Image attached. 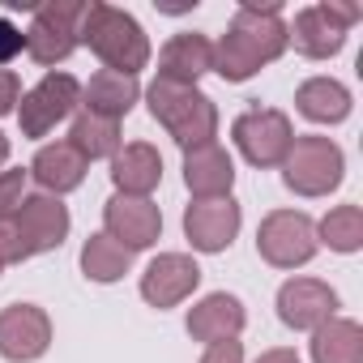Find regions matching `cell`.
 Masks as SVG:
<instances>
[{
    "label": "cell",
    "instance_id": "cell-1",
    "mask_svg": "<svg viewBox=\"0 0 363 363\" xmlns=\"http://www.w3.org/2000/svg\"><path fill=\"white\" fill-rule=\"evenodd\" d=\"M286 52V22L282 5H240L231 18V30L214 43V73L223 82H248L265 65H274Z\"/></svg>",
    "mask_w": 363,
    "mask_h": 363
},
{
    "label": "cell",
    "instance_id": "cell-2",
    "mask_svg": "<svg viewBox=\"0 0 363 363\" xmlns=\"http://www.w3.org/2000/svg\"><path fill=\"white\" fill-rule=\"evenodd\" d=\"M77 43H86L111 73L124 77H137L150 65V35L128 9L107 5V0H86L77 22Z\"/></svg>",
    "mask_w": 363,
    "mask_h": 363
},
{
    "label": "cell",
    "instance_id": "cell-3",
    "mask_svg": "<svg viewBox=\"0 0 363 363\" xmlns=\"http://www.w3.org/2000/svg\"><path fill=\"white\" fill-rule=\"evenodd\" d=\"M145 103H150V116L184 150H197L218 137V107L197 86H175V82L154 77V86L145 90Z\"/></svg>",
    "mask_w": 363,
    "mask_h": 363
},
{
    "label": "cell",
    "instance_id": "cell-4",
    "mask_svg": "<svg viewBox=\"0 0 363 363\" xmlns=\"http://www.w3.org/2000/svg\"><path fill=\"white\" fill-rule=\"evenodd\" d=\"M346 175V154L333 137L308 133L295 137L286 158H282V179L295 197H329Z\"/></svg>",
    "mask_w": 363,
    "mask_h": 363
},
{
    "label": "cell",
    "instance_id": "cell-5",
    "mask_svg": "<svg viewBox=\"0 0 363 363\" xmlns=\"http://www.w3.org/2000/svg\"><path fill=\"white\" fill-rule=\"evenodd\" d=\"M359 5H333V0H320V5H308L295 13V22L286 26V43H295L299 56L308 60H329L346 48V30L359 22Z\"/></svg>",
    "mask_w": 363,
    "mask_h": 363
},
{
    "label": "cell",
    "instance_id": "cell-6",
    "mask_svg": "<svg viewBox=\"0 0 363 363\" xmlns=\"http://www.w3.org/2000/svg\"><path fill=\"white\" fill-rule=\"evenodd\" d=\"M82 9H86V0H48V5H35V18L26 26V56L43 69L69 60L77 52Z\"/></svg>",
    "mask_w": 363,
    "mask_h": 363
},
{
    "label": "cell",
    "instance_id": "cell-7",
    "mask_svg": "<svg viewBox=\"0 0 363 363\" xmlns=\"http://www.w3.org/2000/svg\"><path fill=\"white\" fill-rule=\"evenodd\" d=\"M316 223L303 210H274L257 227V252L274 269H299L316 257Z\"/></svg>",
    "mask_w": 363,
    "mask_h": 363
},
{
    "label": "cell",
    "instance_id": "cell-8",
    "mask_svg": "<svg viewBox=\"0 0 363 363\" xmlns=\"http://www.w3.org/2000/svg\"><path fill=\"white\" fill-rule=\"evenodd\" d=\"M82 103V82L73 73H56L48 69L39 86H30L18 103V124L22 137H48L56 124H65Z\"/></svg>",
    "mask_w": 363,
    "mask_h": 363
},
{
    "label": "cell",
    "instance_id": "cell-9",
    "mask_svg": "<svg viewBox=\"0 0 363 363\" xmlns=\"http://www.w3.org/2000/svg\"><path fill=\"white\" fill-rule=\"evenodd\" d=\"M231 137L252 167H282V158L295 141V128H291V116L278 107H248L235 116Z\"/></svg>",
    "mask_w": 363,
    "mask_h": 363
},
{
    "label": "cell",
    "instance_id": "cell-10",
    "mask_svg": "<svg viewBox=\"0 0 363 363\" xmlns=\"http://www.w3.org/2000/svg\"><path fill=\"white\" fill-rule=\"evenodd\" d=\"M52 346V320L39 303H9L0 312V359L35 363Z\"/></svg>",
    "mask_w": 363,
    "mask_h": 363
},
{
    "label": "cell",
    "instance_id": "cell-11",
    "mask_svg": "<svg viewBox=\"0 0 363 363\" xmlns=\"http://www.w3.org/2000/svg\"><path fill=\"white\" fill-rule=\"evenodd\" d=\"M201 286V265L189 252H158L141 274V299L150 308H175Z\"/></svg>",
    "mask_w": 363,
    "mask_h": 363
},
{
    "label": "cell",
    "instance_id": "cell-12",
    "mask_svg": "<svg viewBox=\"0 0 363 363\" xmlns=\"http://www.w3.org/2000/svg\"><path fill=\"white\" fill-rule=\"evenodd\" d=\"M103 231L137 257L141 248H150L162 235V210L150 197H124V193H116L103 206Z\"/></svg>",
    "mask_w": 363,
    "mask_h": 363
},
{
    "label": "cell",
    "instance_id": "cell-13",
    "mask_svg": "<svg viewBox=\"0 0 363 363\" xmlns=\"http://www.w3.org/2000/svg\"><path fill=\"white\" fill-rule=\"evenodd\" d=\"M240 201L235 197H210V201H193L184 210V235L197 252H227L240 235Z\"/></svg>",
    "mask_w": 363,
    "mask_h": 363
},
{
    "label": "cell",
    "instance_id": "cell-14",
    "mask_svg": "<svg viewBox=\"0 0 363 363\" xmlns=\"http://www.w3.org/2000/svg\"><path fill=\"white\" fill-rule=\"evenodd\" d=\"M278 316L286 329H320L337 316V291L320 278H291L278 286Z\"/></svg>",
    "mask_w": 363,
    "mask_h": 363
},
{
    "label": "cell",
    "instance_id": "cell-15",
    "mask_svg": "<svg viewBox=\"0 0 363 363\" xmlns=\"http://www.w3.org/2000/svg\"><path fill=\"white\" fill-rule=\"evenodd\" d=\"M206 73H214V43L197 30L171 35L167 48L158 52V77L175 86H197Z\"/></svg>",
    "mask_w": 363,
    "mask_h": 363
},
{
    "label": "cell",
    "instance_id": "cell-16",
    "mask_svg": "<svg viewBox=\"0 0 363 363\" xmlns=\"http://www.w3.org/2000/svg\"><path fill=\"white\" fill-rule=\"evenodd\" d=\"M184 184L193 193V201H210V197H231L235 184V162L218 141H206L197 150H184Z\"/></svg>",
    "mask_w": 363,
    "mask_h": 363
},
{
    "label": "cell",
    "instance_id": "cell-17",
    "mask_svg": "<svg viewBox=\"0 0 363 363\" xmlns=\"http://www.w3.org/2000/svg\"><path fill=\"white\" fill-rule=\"evenodd\" d=\"M244 320H248L244 303L235 295H227V291H214V295H206V299H197L189 308V333H193V342H206V346L240 337Z\"/></svg>",
    "mask_w": 363,
    "mask_h": 363
},
{
    "label": "cell",
    "instance_id": "cell-18",
    "mask_svg": "<svg viewBox=\"0 0 363 363\" xmlns=\"http://www.w3.org/2000/svg\"><path fill=\"white\" fill-rule=\"evenodd\" d=\"M13 218H18V227L26 231V240H30L35 252H52V248H60V244L69 240V227H73L69 206H65L60 197H48V193L26 197L22 210H18Z\"/></svg>",
    "mask_w": 363,
    "mask_h": 363
},
{
    "label": "cell",
    "instance_id": "cell-19",
    "mask_svg": "<svg viewBox=\"0 0 363 363\" xmlns=\"http://www.w3.org/2000/svg\"><path fill=\"white\" fill-rule=\"evenodd\" d=\"M162 179V154L150 141H133L120 145V154L111 158V184L124 197H150Z\"/></svg>",
    "mask_w": 363,
    "mask_h": 363
},
{
    "label": "cell",
    "instance_id": "cell-20",
    "mask_svg": "<svg viewBox=\"0 0 363 363\" xmlns=\"http://www.w3.org/2000/svg\"><path fill=\"white\" fill-rule=\"evenodd\" d=\"M86 158L69 145V141H52V145H39V154L30 158V175L39 179V189L48 197H60V193H73L82 189L86 179Z\"/></svg>",
    "mask_w": 363,
    "mask_h": 363
},
{
    "label": "cell",
    "instance_id": "cell-21",
    "mask_svg": "<svg viewBox=\"0 0 363 363\" xmlns=\"http://www.w3.org/2000/svg\"><path fill=\"white\" fill-rule=\"evenodd\" d=\"M141 99V86L137 77H124V73H111V69H99L86 86H82V107L90 116H103V120H124L133 111V103Z\"/></svg>",
    "mask_w": 363,
    "mask_h": 363
},
{
    "label": "cell",
    "instance_id": "cell-22",
    "mask_svg": "<svg viewBox=\"0 0 363 363\" xmlns=\"http://www.w3.org/2000/svg\"><path fill=\"white\" fill-rule=\"evenodd\" d=\"M295 107L303 120L312 124H342L350 116V90L337 82V77H308L299 90H295Z\"/></svg>",
    "mask_w": 363,
    "mask_h": 363
},
{
    "label": "cell",
    "instance_id": "cell-23",
    "mask_svg": "<svg viewBox=\"0 0 363 363\" xmlns=\"http://www.w3.org/2000/svg\"><path fill=\"white\" fill-rule=\"evenodd\" d=\"M312 363H363V329L359 320L333 316L312 329Z\"/></svg>",
    "mask_w": 363,
    "mask_h": 363
},
{
    "label": "cell",
    "instance_id": "cell-24",
    "mask_svg": "<svg viewBox=\"0 0 363 363\" xmlns=\"http://www.w3.org/2000/svg\"><path fill=\"white\" fill-rule=\"evenodd\" d=\"M65 141H69L86 162H94V158H116L120 145H124L120 124H116V120H103V116H90V111H77V116H73V128H69Z\"/></svg>",
    "mask_w": 363,
    "mask_h": 363
},
{
    "label": "cell",
    "instance_id": "cell-25",
    "mask_svg": "<svg viewBox=\"0 0 363 363\" xmlns=\"http://www.w3.org/2000/svg\"><path fill=\"white\" fill-rule=\"evenodd\" d=\"M128 269H133V252L124 244H116L107 231H99L82 244V274L90 282H120Z\"/></svg>",
    "mask_w": 363,
    "mask_h": 363
},
{
    "label": "cell",
    "instance_id": "cell-26",
    "mask_svg": "<svg viewBox=\"0 0 363 363\" xmlns=\"http://www.w3.org/2000/svg\"><path fill=\"white\" fill-rule=\"evenodd\" d=\"M316 244L333 252H359L363 248V210L359 206H333L316 223Z\"/></svg>",
    "mask_w": 363,
    "mask_h": 363
},
{
    "label": "cell",
    "instance_id": "cell-27",
    "mask_svg": "<svg viewBox=\"0 0 363 363\" xmlns=\"http://www.w3.org/2000/svg\"><path fill=\"white\" fill-rule=\"evenodd\" d=\"M30 257H35V248H30L26 231L18 227V218H0V265H18Z\"/></svg>",
    "mask_w": 363,
    "mask_h": 363
},
{
    "label": "cell",
    "instance_id": "cell-28",
    "mask_svg": "<svg viewBox=\"0 0 363 363\" xmlns=\"http://www.w3.org/2000/svg\"><path fill=\"white\" fill-rule=\"evenodd\" d=\"M26 175L30 171H22V167L0 171V218H13L22 210V201H26Z\"/></svg>",
    "mask_w": 363,
    "mask_h": 363
},
{
    "label": "cell",
    "instance_id": "cell-29",
    "mask_svg": "<svg viewBox=\"0 0 363 363\" xmlns=\"http://www.w3.org/2000/svg\"><path fill=\"white\" fill-rule=\"evenodd\" d=\"M22 52H26V30L13 26L9 18H0V65H9V60L22 56Z\"/></svg>",
    "mask_w": 363,
    "mask_h": 363
},
{
    "label": "cell",
    "instance_id": "cell-30",
    "mask_svg": "<svg viewBox=\"0 0 363 363\" xmlns=\"http://www.w3.org/2000/svg\"><path fill=\"white\" fill-rule=\"evenodd\" d=\"M18 103H22V77L13 69H0V116L18 111Z\"/></svg>",
    "mask_w": 363,
    "mask_h": 363
},
{
    "label": "cell",
    "instance_id": "cell-31",
    "mask_svg": "<svg viewBox=\"0 0 363 363\" xmlns=\"http://www.w3.org/2000/svg\"><path fill=\"white\" fill-rule=\"evenodd\" d=\"M201 363H244V346H240V337H231V342H214V346H206V354H201Z\"/></svg>",
    "mask_w": 363,
    "mask_h": 363
},
{
    "label": "cell",
    "instance_id": "cell-32",
    "mask_svg": "<svg viewBox=\"0 0 363 363\" xmlns=\"http://www.w3.org/2000/svg\"><path fill=\"white\" fill-rule=\"evenodd\" d=\"M257 363H299V354H295L291 346H278V350H265Z\"/></svg>",
    "mask_w": 363,
    "mask_h": 363
},
{
    "label": "cell",
    "instance_id": "cell-33",
    "mask_svg": "<svg viewBox=\"0 0 363 363\" xmlns=\"http://www.w3.org/2000/svg\"><path fill=\"white\" fill-rule=\"evenodd\" d=\"M5 162H9V137L0 133V167H5Z\"/></svg>",
    "mask_w": 363,
    "mask_h": 363
},
{
    "label": "cell",
    "instance_id": "cell-34",
    "mask_svg": "<svg viewBox=\"0 0 363 363\" xmlns=\"http://www.w3.org/2000/svg\"><path fill=\"white\" fill-rule=\"evenodd\" d=\"M0 269H5V265H0Z\"/></svg>",
    "mask_w": 363,
    "mask_h": 363
}]
</instances>
